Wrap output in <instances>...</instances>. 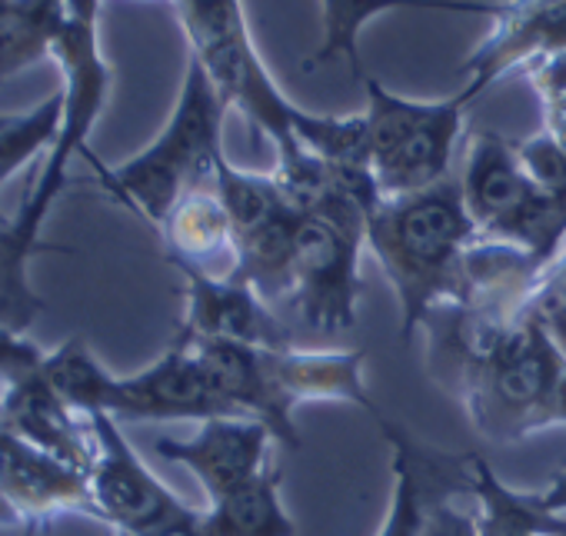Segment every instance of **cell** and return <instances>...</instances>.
I'll list each match as a JSON object with an SVG mask.
<instances>
[{
	"instance_id": "obj_2",
	"label": "cell",
	"mask_w": 566,
	"mask_h": 536,
	"mask_svg": "<svg viewBox=\"0 0 566 536\" xmlns=\"http://www.w3.org/2000/svg\"><path fill=\"white\" fill-rule=\"evenodd\" d=\"M227 101L207 77V71L190 57L184 71V84L177 104L164 124V130L130 160L101 164L91 150L87 160L97 174V183L107 197L140 213L147 223L160 227V220L184 200L190 190L213 187L217 167L223 154V120Z\"/></svg>"
},
{
	"instance_id": "obj_3",
	"label": "cell",
	"mask_w": 566,
	"mask_h": 536,
	"mask_svg": "<svg viewBox=\"0 0 566 536\" xmlns=\"http://www.w3.org/2000/svg\"><path fill=\"white\" fill-rule=\"evenodd\" d=\"M44 377L51 387L84 417L107 413L114 420L164 423V420H210L233 417L213 393L197 354L187 340L174 344L144 370L117 377L111 374L84 337H74L48 354Z\"/></svg>"
},
{
	"instance_id": "obj_10",
	"label": "cell",
	"mask_w": 566,
	"mask_h": 536,
	"mask_svg": "<svg viewBox=\"0 0 566 536\" xmlns=\"http://www.w3.org/2000/svg\"><path fill=\"white\" fill-rule=\"evenodd\" d=\"M374 423L390 446V503L377 536H427L430 516L440 503L470 496L473 453L430 446L384 410Z\"/></svg>"
},
{
	"instance_id": "obj_16",
	"label": "cell",
	"mask_w": 566,
	"mask_h": 536,
	"mask_svg": "<svg viewBox=\"0 0 566 536\" xmlns=\"http://www.w3.org/2000/svg\"><path fill=\"white\" fill-rule=\"evenodd\" d=\"M180 340L190 344L213 393L223 400V407L233 417L260 420L270 430L273 443L287 446V450L304 446L297 420L283 413L273 397L266 364H263V347L233 344V340H203V337H180Z\"/></svg>"
},
{
	"instance_id": "obj_6",
	"label": "cell",
	"mask_w": 566,
	"mask_h": 536,
	"mask_svg": "<svg viewBox=\"0 0 566 536\" xmlns=\"http://www.w3.org/2000/svg\"><path fill=\"white\" fill-rule=\"evenodd\" d=\"M367 164L380 197H407L450 180L453 154L463 137L470 97L463 91L443 101H413L364 77Z\"/></svg>"
},
{
	"instance_id": "obj_22",
	"label": "cell",
	"mask_w": 566,
	"mask_h": 536,
	"mask_svg": "<svg viewBox=\"0 0 566 536\" xmlns=\"http://www.w3.org/2000/svg\"><path fill=\"white\" fill-rule=\"evenodd\" d=\"M280 470L266 466L250 483L207 503L213 536H297V523L280 496Z\"/></svg>"
},
{
	"instance_id": "obj_8",
	"label": "cell",
	"mask_w": 566,
	"mask_h": 536,
	"mask_svg": "<svg viewBox=\"0 0 566 536\" xmlns=\"http://www.w3.org/2000/svg\"><path fill=\"white\" fill-rule=\"evenodd\" d=\"M364 246L367 227L301 213L287 304L297 311L304 327L331 337L354 330Z\"/></svg>"
},
{
	"instance_id": "obj_18",
	"label": "cell",
	"mask_w": 566,
	"mask_h": 536,
	"mask_svg": "<svg viewBox=\"0 0 566 536\" xmlns=\"http://www.w3.org/2000/svg\"><path fill=\"white\" fill-rule=\"evenodd\" d=\"M164 256L177 271L233 274L237 266V233L233 220L213 187L190 190L160 220Z\"/></svg>"
},
{
	"instance_id": "obj_7",
	"label": "cell",
	"mask_w": 566,
	"mask_h": 536,
	"mask_svg": "<svg viewBox=\"0 0 566 536\" xmlns=\"http://www.w3.org/2000/svg\"><path fill=\"white\" fill-rule=\"evenodd\" d=\"M460 403L473 430L500 446L566 427V350L530 314Z\"/></svg>"
},
{
	"instance_id": "obj_26",
	"label": "cell",
	"mask_w": 566,
	"mask_h": 536,
	"mask_svg": "<svg viewBox=\"0 0 566 536\" xmlns=\"http://www.w3.org/2000/svg\"><path fill=\"white\" fill-rule=\"evenodd\" d=\"M523 74L539 97L543 134H549L566 150V54L543 57V61L530 64Z\"/></svg>"
},
{
	"instance_id": "obj_25",
	"label": "cell",
	"mask_w": 566,
	"mask_h": 536,
	"mask_svg": "<svg viewBox=\"0 0 566 536\" xmlns=\"http://www.w3.org/2000/svg\"><path fill=\"white\" fill-rule=\"evenodd\" d=\"M34 250L18 240L11 217L0 220V327L28 334L48 311V301L31 284Z\"/></svg>"
},
{
	"instance_id": "obj_34",
	"label": "cell",
	"mask_w": 566,
	"mask_h": 536,
	"mask_svg": "<svg viewBox=\"0 0 566 536\" xmlns=\"http://www.w3.org/2000/svg\"><path fill=\"white\" fill-rule=\"evenodd\" d=\"M0 220H8V217H4V210H0Z\"/></svg>"
},
{
	"instance_id": "obj_5",
	"label": "cell",
	"mask_w": 566,
	"mask_h": 536,
	"mask_svg": "<svg viewBox=\"0 0 566 536\" xmlns=\"http://www.w3.org/2000/svg\"><path fill=\"white\" fill-rule=\"evenodd\" d=\"M460 190L476 237L516 246L549 266L566 246V193L543 190L523 167L516 140L476 130L467 140Z\"/></svg>"
},
{
	"instance_id": "obj_32",
	"label": "cell",
	"mask_w": 566,
	"mask_h": 536,
	"mask_svg": "<svg viewBox=\"0 0 566 536\" xmlns=\"http://www.w3.org/2000/svg\"><path fill=\"white\" fill-rule=\"evenodd\" d=\"M539 500H543V506H546L553 516H559V519L566 523V470H559V473L549 480V486L539 490Z\"/></svg>"
},
{
	"instance_id": "obj_20",
	"label": "cell",
	"mask_w": 566,
	"mask_h": 536,
	"mask_svg": "<svg viewBox=\"0 0 566 536\" xmlns=\"http://www.w3.org/2000/svg\"><path fill=\"white\" fill-rule=\"evenodd\" d=\"M467 500H473L480 536H566V523L543 506L539 493L506 486L480 453H473Z\"/></svg>"
},
{
	"instance_id": "obj_21",
	"label": "cell",
	"mask_w": 566,
	"mask_h": 536,
	"mask_svg": "<svg viewBox=\"0 0 566 536\" xmlns=\"http://www.w3.org/2000/svg\"><path fill=\"white\" fill-rule=\"evenodd\" d=\"M67 21V0H8L0 4V84L54 57Z\"/></svg>"
},
{
	"instance_id": "obj_9",
	"label": "cell",
	"mask_w": 566,
	"mask_h": 536,
	"mask_svg": "<svg viewBox=\"0 0 566 536\" xmlns=\"http://www.w3.org/2000/svg\"><path fill=\"white\" fill-rule=\"evenodd\" d=\"M94 460L87 470V490L94 503V519L107 523L114 533H154L197 506L184 503L130 446L120 420L107 413H91Z\"/></svg>"
},
{
	"instance_id": "obj_29",
	"label": "cell",
	"mask_w": 566,
	"mask_h": 536,
	"mask_svg": "<svg viewBox=\"0 0 566 536\" xmlns=\"http://www.w3.org/2000/svg\"><path fill=\"white\" fill-rule=\"evenodd\" d=\"M51 350H41L28 334L0 327V390H8L44 370Z\"/></svg>"
},
{
	"instance_id": "obj_31",
	"label": "cell",
	"mask_w": 566,
	"mask_h": 536,
	"mask_svg": "<svg viewBox=\"0 0 566 536\" xmlns=\"http://www.w3.org/2000/svg\"><path fill=\"white\" fill-rule=\"evenodd\" d=\"M114 536H213V526L207 519V506L203 509H193L190 516L164 526V529H154V533H114Z\"/></svg>"
},
{
	"instance_id": "obj_23",
	"label": "cell",
	"mask_w": 566,
	"mask_h": 536,
	"mask_svg": "<svg viewBox=\"0 0 566 536\" xmlns=\"http://www.w3.org/2000/svg\"><path fill=\"white\" fill-rule=\"evenodd\" d=\"M213 190L223 200L230 220H233V233L237 240L243 233H253L266 223H273L276 217L297 210L287 193L280 190L273 174H260V170H243L237 164H230V157L220 160L217 177H213Z\"/></svg>"
},
{
	"instance_id": "obj_11",
	"label": "cell",
	"mask_w": 566,
	"mask_h": 536,
	"mask_svg": "<svg viewBox=\"0 0 566 536\" xmlns=\"http://www.w3.org/2000/svg\"><path fill=\"white\" fill-rule=\"evenodd\" d=\"M67 513L94 519L87 473L0 427V529H41Z\"/></svg>"
},
{
	"instance_id": "obj_28",
	"label": "cell",
	"mask_w": 566,
	"mask_h": 536,
	"mask_svg": "<svg viewBox=\"0 0 566 536\" xmlns=\"http://www.w3.org/2000/svg\"><path fill=\"white\" fill-rule=\"evenodd\" d=\"M516 154L526 167V174L549 193H566V150L549 134H533L526 140H516Z\"/></svg>"
},
{
	"instance_id": "obj_13",
	"label": "cell",
	"mask_w": 566,
	"mask_h": 536,
	"mask_svg": "<svg viewBox=\"0 0 566 536\" xmlns=\"http://www.w3.org/2000/svg\"><path fill=\"white\" fill-rule=\"evenodd\" d=\"M184 277V320L177 337L233 340L263 350L294 347L291 330L247 281L233 274L177 271Z\"/></svg>"
},
{
	"instance_id": "obj_24",
	"label": "cell",
	"mask_w": 566,
	"mask_h": 536,
	"mask_svg": "<svg viewBox=\"0 0 566 536\" xmlns=\"http://www.w3.org/2000/svg\"><path fill=\"white\" fill-rule=\"evenodd\" d=\"M64 124V91H54L41 104L21 114H0V187L28 164L44 160L57 144Z\"/></svg>"
},
{
	"instance_id": "obj_14",
	"label": "cell",
	"mask_w": 566,
	"mask_h": 536,
	"mask_svg": "<svg viewBox=\"0 0 566 536\" xmlns=\"http://www.w3.org/2000/svg\"><path fill=\"white\" fill-rule=\"evenodd\" d=\"M270 430L260 420L250 417H210L197 427L193 437L177 440V437H160L154 443L157 456H164L167 463H180L187 466L203 493L207 503L233 493L237 486L250 483L253 476H260L270 460Z\"/></svg>"
},
{
	"instance_id": "obj_4",
	"label": "cell",
	"mask_w": 566,
	"mask_h": 536,
	"mask_svg": "<svg viewBox=\"0 0 566 536\" xmlns=\"http://www.w3.org/2000/svg\"><path fill=\"white\" fill-rule=\"evenodd\" d=\"M61 67V91H64V124L57 144L48 150V157L38 167V177L31 190L24 193L18 213L11 217V230L24 246L34 253H51L64 246L44 243V223L54 213L61 193L71 180V164L77 157H87V140L111 101L114 87V67L107 64L101 51V0H67V21L54 44V57Z\"/></svg>"
},
{
	"instance_id": "obj_27",
	"label": "cell",
	"mask_w": 566,
	"mask_h": 536,
	"mask_svg": "<svg viewBox=\"0 0 566 536\" xmlns=\"http://www.w3.org/2000/svg\"><path fill=\"white\" fill-rule=\"evenodd\" d=\"M530 314L566 350V246L559 250V256L546 266V274L539 277Z\"/></svg>"
},
{
	"instance_id": "obj_35",
	"label": "cell",
	"mask_w": 566,
	"mask_h": 536,
	"mask_svg": "<svg viewBox=\"0 0 566 536\" xmlns=\"http://www.w3.org/2000/svg\"><path fill=\"white\" fill-rule=\"evenodd\" d=\"M0 4H8V0H0Z\"/></svg>"
},
{
	"instance_id": "obj_15",
	"label": "cell",
	"mask_w": 566,
	"mask_h": 536,
	"mask_svg": "<svg viewBox=\"0 0 566 536\" xmlns=\"http://www.w3.org/2000/svg\"><path fill=\"white\" fill-rule=\"evenodd\" d=\"M266 377L280 410L294 417L304 403H350L380 413L377 400L367 390L364 377V350H304V347H280L263 350Z\"/></svg>"
},
{
	"instance_id": "obj_17",
	"label": "cell",
	"mask_w": 566,
	"mask_h": 536,
	"mask_svg": "<svg viewBox=\"0 0 566 536\" xmlns=\"http://www.w3.org/2000/svg\"><path fill=\"white\" fill-rule=\"evenodd\" d=\"M0 427L31 446L57 456L61 463L87 473L94 460V433L91 420L77 413L41 374L0 390Z\"/></svg>"
},
{
	"instance_id": "obj_1",
	"label": "cell",
	"mask_w": 566,
	"mask_h": 536,
	"mask_svg": "<svg viewBox=\"0 0 566 536\" xmlns=\"http://www.w3.org/2000/svg\"><path fill=\"white\" fill-rule=\"evenodd\" d=\"M473 240L476 227L457 177L420 193L380 197L367 213V250L397 294L403 344L437 307L460 297Z\"/></svg>"
},
{
	"instance_id": "obj_30",
	"label": "cell",
	"mask_w": 566,
	"mask_h": 536,
	"mask_svg": "<svg viewBox=\"0 0 566 536\" xmlns=\"http://www.w3.org/2000/svg\"><path fill=\"white\" fill-rule=\"evenodd\" d=\"M427 536H480L473 509L460 506V500H447L433 509Z\"/></svg>"
},
{
	"instance_id": "obj_19",
	"label": "cell",
	"mask_w": 566,
	"mask_h": 536,
	"mask_svg": "<svg viewBox=\"0 0 566 536\" xmlns=\"http://www.w3.org/2000/svg\"><path fill=\"white\" fill-rule=\"evenodd\" d=\"M394 11H443V14H473L493 18L496 0H321V48L307 57V71L347 64L357 81H364L360 34L374 18Z\"/></svg>"
},
{
	"instance_id": "obj_33",
	"label": "cell",
	"mask_w": 566,
	"mask_h": 536,
	"mask_svg": "<svg viewBox=\"0 0 566 536\" xmlns=\"http://www.w3.org/2000/svg\"><path fill=\"white\" fill-rule=\"evenodd\" d=\"M38 533H41L38 526H31V529H21V536H38Z\"/></svg>"
},
{
	"instance_id": "obj_12",
	"label": "cell",
	"mask_w": 566,
	"mask_h": 536,
	"mask_svg": "<svg viewBox=\"0 0 566 536\" xmlns=\"http://www.w3.org/2000/svg\"><path fill=\"white\" fill-rule=\"evenodd\" d=\"M490 34L463 64V94L476 101L510 71L566 54V0H496Z\"/></svg>"
}]
</instances>
